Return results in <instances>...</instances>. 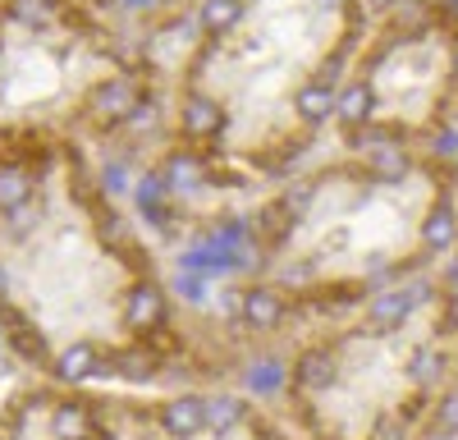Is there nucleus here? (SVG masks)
<instances>
[{
	"label": "nucleus",
	"mask_w": 458,
	"mask_h": 440,
	"mask_svg": "<svg viewBox=\"0 0 458 440\" xmlns=\"http://www.w3.org/2000/svg\"><path fill=\"white\" fill-rule=\"evenodd\" d=\"M335 110H339L344 124H367L371 120V88L367 83H353L349 92L335 97Z\"/></svg>",
	"instance_id": "nucleus-5"
},
{
	"label": "nucleus",
	"mask_w": 458,
	"mask_h": 440,
	"mask_svg": "<svg viewBox=\"0 0 458 440\" xmlns=\"http://www.w3.org/2000/svg\"><path fill=\"white\" fill-rule=\"evenodd\" d=\"M225 124H229V120H225L220 101H211V97H202V92H188V97H183V106H179V129L193 138V142L220 138Z\"/></svg>",
	"instance_id": "nucleus-1"
},
{
	"label": "nucleus",
	"mask_w": 458,
	"mask_h": 440,
	"mask_svg": "<svg viewBox=\"0 0 458 440\" xmlns=\"http://www.w3.org/2000/svg\"><path fill=\"white\" fill-rule=\"evenodd\" d=\"M198 23H202L207 37H229L243 23V0H202Z\"/></svg>",
	"instance_id": "nucleus-4"
},
{
	"label": "nucleus",
	"mask_w": 458,
	"mask_h": 440,
	"mask_svg": "<svg viewBox=\"0 0 458 440\" xmlns=\"http://www.w3.org/2000/svg\"><path fill=\"white\" fill-rule=\"evenodd\" d=\"M371 5H380V10H390V5H399V0H371Z\"/></svg>",
	"instance_id": "nucleus-9"
},
{
	"label": "nucleus",
	"mask_w": 458,
	"mask_h": 440,
	"mask_svg": "<svg viewBox=\"0 0 458 440\" xmlns=\"http://www.w3.org/2000/svg\"><path fill=\"white\" fill-rule=\"evenodd\" d=\"M436 19L445 28H458V0H436Z\"/></svg>",
	"instance_id": "nucleus-6"
},
{
	"label": "nucleus",
	"mask_w": 458,
	"mask_h": 440,
	"mask_svg": "<svg viewBox=\"0 0 458 440\" xmlns=\"http://www.w3.org/2000/svg\"><path fill=\"white\" fill-rule=\"evenodd\" d=\"M234 431H239V427H229V431L211 427V431H198V436H165V440H234Z\"/></svg>",
	"instance_id": "nucleus-7"
},
{
	"label": "nucleus",
	"mask_w": 458,
	"mask_h": 440,
	"mask_svg": "<svg viewBox=\"0 0 458 440\" xmlns=\"http://www.w3.org/2000/svg\"><path fill=\"white\" fill-rule=\"evenodd\" d=\"M449 73L458 79V42H454V55H449Z\"/></svg>",
	"instance_id": "nucleus-8"
},
{
	"label": "nucleus",
	"mask_w": 458,
	"mask_h": 440,
	"mask_svg": "<svg viewBox=\"0 0 458 440\" xmlns=\"http://www.w3.org/2000/svg\"><path fill=\"white\" fill-rule=\"evenodd\" d=\"M293 110L302 124H321L330 110H335V79H312L293 92Z\"/></svg>",
	"instance_id": "nucleus-3"
},
{
	"label": "nucleus",
	"mask_w": 458,
	"mask_h": 440,
	"mask_svg": "<svg viewBox=\"0 0 458 440\" xmlns=\"http://www.w3.org/2000/svg\"><path fill=\"white\" fill-rule=\"evenodd\" d=\"M97 120H124V115H133V110L142 106L138 101V88H133V79H101L92 92H88V101H83Z\"/></svg>",
	"instance_id": "nucleus-2"
}]
</instances>
